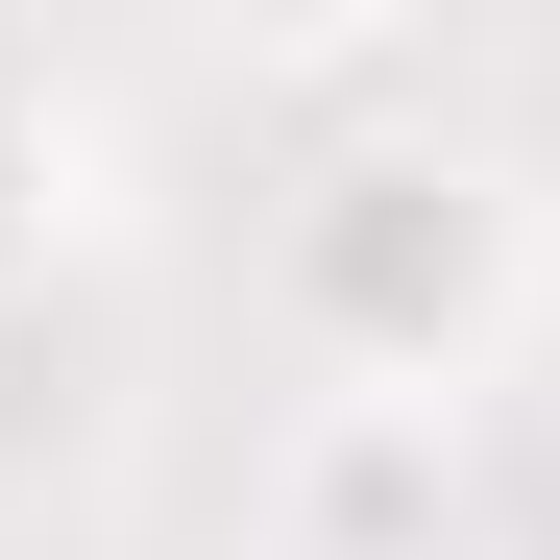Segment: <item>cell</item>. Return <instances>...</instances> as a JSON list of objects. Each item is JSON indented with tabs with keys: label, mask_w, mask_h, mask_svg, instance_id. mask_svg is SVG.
I'll return each instance as SVG.
<instances>
[{
	"label": "cell",
	"mask_w": 560,
	"mask_h": 560,
	"mask_svg": "<svg viewBox=\"0 0 560 560\" xmlns=\"http://www.w3.org/2000/svg\"><path fill=\"white\" fill-rule=\"evenodd\" d=\"M268 317L341 365V415H463L536 317V171L463 122H365L268 220Z\"/></svg>",
	"instance_id": "obj_1"
},
{
	"label": "cell",
	"mask_w": 560,
	"mask_h": 560,
	"mask_svg": "<svg viewBox=\"0 0 560 560\" xmlns=\"http://www.w3.org/2000/svg\"><path fill=\"white\" fill-rule=\"evenodd\" d=\"M98 220V122H73L49 49H0V293H49V244Z\"/></svg>",
	"instance_id": "obj_2"
},
{
	"label": "cell",
	"mask_w": 560,
	"mask_h": 560,
	"mask_svg": "<svg viewBox=\"0 0 560 560\" xmlns=\"http://www.w3.org/2000/svg\"><path fill=\"white\" fill-rule=\"evenodd\" d=\"M439 560H488V536H439Z\"/></svg>",
	"instance_id": "obj_3"
}]
</instances>
